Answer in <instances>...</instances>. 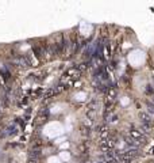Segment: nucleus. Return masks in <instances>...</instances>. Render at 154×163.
Masks as SVG:
<instances>
[{
    "label": "nucleus",
    "instance_id": "nucleus-1",
    "mask_svg": "<svg viewBox=\"0 0 154 163\" xmlns=\"http://www.w3.org/2000/svg\"><path fill=\"white\" fill-rule=\"evenodd\" d=\"M124 141H126V144H127L128 147H131V148H138L139 145L142 144L141 141L135 140V139L131 137V136H124Z\"/></svg>",
    "mask_w": 154,
    "mask_h": 163
},
{
    "label": "nucleus",
    "instance_id": "nucleus-2",
    "mask_svg": "<svg viewBox=\"0 0 154 163\" xmlns=\"http://www.w3.org/2000/svg\"><path fill=\"white\" fill-rule=\"evenodd\" d=\"M139 118H141V124H148V125L153 124L152 117H150V114H148L146 111H141V113H139Z\"/></svg>",
    "mask_w": 154,
    "mask_h": 163
},
{
    "label": "nucleus",
    "instance_id": "nucleus-3",
    "mask_svg": "<svg viewBox=\"0 0 154 163\" xmlns=\"http://www.w3.org/2000/svg\"><path fill=\"white\" fill-rule=\"evenodd\" d=\"M130 136H131V137H134L135 140L141 141V143H143L142 140L145 139V136H143V133H142L141 131H138V129H131V131H130Z\"/></svg>",
    "mask_w": 154,
    "mask_h": 163
},
{
    "label": "nucleus",
    "instance_id": "nucleus-4",
    "mask_svg": "<svg viewBox=\"0 0 154 163\" xmlns=\"http://www.w3.org/2000/svg\"><path fill=\"white\" fill-rule=\"evenodd\" d=\"M115 97H116V88H109V91H108V94H107V105L108 103H112L115 99Z\"/></svg>",
    "mask_w": 154,
    "mask_h": 163
},
{
    "label": "nucleus",
    "instance_id": "nucleus-5",
    "mask_svg": "<svg viewBox=\"0 0 154 163\" xmlns=\"http://www.w3.org/2000/svg\"><path fill=\"white\" fill-rule=\"evenodd\" d=\"M16 133H18V128H16L15 125H11V127H8V128H7L6 135L11 136V135H16Z\"/></svg>",
    "mask_w": 154,
    "mask_h": 163
},
{
    "label": "nucleus",
    "instance_id": "nucleus-6",
    "mask_svg": "<svg viewBox=\"0 0 154 163\" xmlns=\"http://www.w3.org/2000/svg\"><path fill=\"white\" fill-rule=\"evenodd\" d=\"M148 109H149L150 113H153V114H154V105H152L150 102H148Z\"/></svg>",
    "mask_w": 154,
    "mask_h": 163
}]
</instances>
